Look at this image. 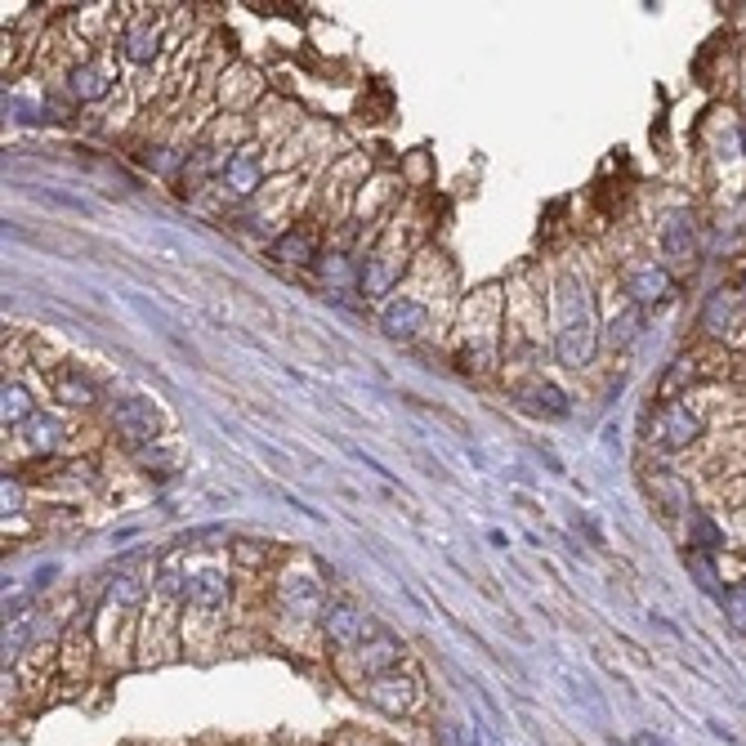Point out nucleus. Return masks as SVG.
Instances as JSON below:
<instances>
[{
	"mask_svg": "<svg viewBox=\"0 0 746 746\" xmlns=\"http://www.w3.org/2000/svg\"><path fill=\"white\" fill-rule=\"evenodd\" d=\"M559 313H563V327L554 336V358L563 367L581 371L590 358H595V313H590V295L577 277H563L559 282Z\"/></svg>",
	"mask_w": 746,
	"mask_h": 746,
	"instance_id": "nucleus-1",
	"label": "nucleus"
},
{
	"mask_svg": "<svg viewBox=\"0 0 746 746\" xmlns=\"http://www.w3.org/2000/svg\"><path fill=\"white\" fill-rule=\"evenodd\" d=\"M318 621H322V635H327L331 644H340V648H362L367 639L380 635L376 617H371L367 608H358V604H327Z\"/></svg>",
	"mask_w": 746,
	"mask_h": 746,
	"instance_id": "nucleus-2",
	"label": "nucleus"
},
{
	"mask_svg": "<svg viewBox=\"0 0 746 746\" xmlns=\"http://www.w3.org/2000/svg\"><path fill=\"white\" fill-rule=\"evenodd\" d=\"M702 438V416L688 411L684 403H666L653 420V447L657 452H684Z\"/></svg>",
	"mask_w": 746,
	"mask_h": 746,
	"instance_id": "nucleus-3",
	"label": "nucleus"
},
{
	"mask_svg": "<svg viewBox=\"0 0 746 746\" xmlns=\"http://www.w3.org/2000/svg\"><path fill=\"white\" fill-rule=\"evenodd\" d=\"M112 425H117V434L126 438L130 447H157V407L148 403V398H126V403H117L112 411Z\"/></svg>",
	"mask_w": 746,
	"mask_h": 746,
	"instance_id": "nucleus-4",
	"label": "nucleus"
},
{
	"mask_svg": "<svg viewBox=\"0 0 746 746\" xmlns=\"http://www.w3.org/2000/svg\"><path fill=\"white\" fill-rule=\"evenodd\" d=\"M425 318H429L425 304L411 300V295H398V300H389L385 309H380V331H385L389 340H416L420 331H425Z\"/></svg>",
	"mask_w": 746,
	"mask_h": 746,
	"instance_id": "nucleus-5",
	"label": "nucleus"
},
{
	"mask_svg": "<svg viewBox=\"0 0 746 746\" xmlns=\"http://www.w3.org/2000/svg\"><path fill=\"white\" fill-rule=\"evenodd\" d=\"M367 702L376 706V711H385V715H407L411 706H416V684H411L407 675H398V671L376 675L367 684Z\"/></svg>",
	"mask_w": 746,
	"mask_h": 746,
	"instance_id": "nucleus-6",
	"label": "nucleus"
},
{
	"mask_svg": "<svg viewBox=\"0 0 746 746\" xmlns=\"http://www.w3.org/2000/svg\"><path fill=\"white\" fill-rule=\"evenodd\" d=\"M224 184L233 197H255L264 184V157L255 148H237L233 157L224 161Z\"/></svg>",
	"mask_w": 746,
	"mask_h": 746,
	"instance_id": "nucleus-7",
	"label": "nucleus"
},
{
	"mask_svg": "<svg viewBox=\"0 0 746 746\" xmlns=\"http://www.w3.org/2000/svg\"><path fill=\"white\" fill-rule=\"evenodd\" d=\"M662 251L671 264H693L697 233H693V215H688V210H671V215L662 219Z\"/></svg>",
	"mask_w": 746,
	"mask_h": 746,
	"instance_id": "nucleus-8",
	"label": "nucleus"
},
{
	"mask_svg": "<svg viewBox=\"0 0 746 746\" xmlns=\"http://www.w3.org/2000/svg\"><path fill=\"white\" fill-rule=\"evenodd\" d=\"M403 653H407V644L398 635H389V630H380L376 639H367V644L358 648V666L367 671L371 679L376 675H389L398 662H403Z\"/></svg>",
	"mask_w": 746,
	"mask_h": 746,
	"instance_id": "nucleus-9",
	"label": "nucleus"
},
{
	"mask_svg": "<svg viewBox=\"0 0 746 746\" xmlns=\"http://www.w3.org/2000/svg\"><path fill=\"white\" fill-rule=\"evenodd\" d=\"M188 604L197 612H219L228 604V577L219 568H197L193 581H188Z\"/></svg>",
	"mask_w": 746,
	"mask_h": 746,
	"instance_id": "nucleus-10",
	"label": "nucleus"
},
{
	"mask_svg": "<svg viewBox=\"0 0 746 746\" xmlns=\"http://www.w3.org/2000/svg\"><path fill=\"white\" fill-rule=\"evenodd\" d=\"M626 295L635 304H657V300H666V295H671V273L662 269V264H639L635 273L626 277Z\"/></svg>",
	"mask_w": 746,
	"mask_h": 746,
	"instance_id": "nucleus-11",
	"label": "nucleus"
},
{
	"mask_svg": "<svg viewBox=\"0 0 746 746\" xmlns=\"http://www.w3.org/2000/svg\"><path fill=\"white\" fill-rule=\"evenodd\" d=\"M277 599H282L286 608H295V612H318L322 617V590H318V581L313 577H304V572H286L282 581H277Z\"/></svg>",
	"mask_w": 746,
	"mask_h": 746,
	"instance_id": "nucleus-12",
	"label": "nucleus"
},
{
	"mask_svg": "<svg viewBox=\"0 0 746 746\" xmlns=\"http://www.w3.org/2000/svg\"><path fill=\"white\" fill-rule=\"evenodd\" d=\"M269 255L277 264H313L318 260V237H313L309 228H291V233H282L269 246Z\"/></svg>",
	"mask_w": 746,
	"mask_h": 746,
	"instance_id": "nucleus-13",
	"label": "nucleus"
},
{
	"mask_svg": "<svg viewBox=\"0 0 746 746\" xmlns=\"http://www.w3.org/2000/svg\"><path fill=\"white\" fill-rule=\"evenodd\" d=\"M68 90L76 103H99V99H108L112 81L99 63H81V68H72V76H68Z\"/></svg>",
	"mask_w": 746,
	"mask_h": 746,
	"instance_id": "nucleus-14",
	"label": "nucleus"
},
{
	"mask_svg": "<svg viewBox=\"0 0 746 746\" xmlns=\"http://www.w3.org/2000/svg\"><path fill=\"white\" fill-rule=\"evenodd\" d=\"M54 394H59V403H68V407H90L94 398H99V385H94V376H85L81 367H68L59 376V385H54Z\"/></svg>",
	"mask_w": 746,
	"mask_h": 746,
	"instance_id": "nucleus-15",
	"label": "nucleus"
},
{
	"mask_svg": "<svg viewBox=\"0 0 746 746\" xmlns=\"http://www.w3.org/2000/svg\"><path fill=\"white\" fill-rule=\"evenodd\" d=\"M519 403L532 411V416H568V394L559 385H528L519 389Z\"/></svg>",
	"mask_w": 746,
	"mask_h": 746,
	"instance_id": "nucleus-16",
	"label": "nucleus"
},
{
	"mask_svg": "<svg viewBox=\"0 0 746 746\" xmlns=\"http://www.w3.org/2000/svg\"><path fill=\"white\" fill-rule=\"evenodd\" d=\"M157 45H161V36H157L152 23H135V27H126V36H121V54H126L130 63H152L157 59Z\"/></svg>",
	"mask_w": 746,
	"mask_h": 746,
	"instance_id": "nucleus-17",
	"label": "nucleus"
},
{
	"mask_svg": "<svg viewBox=\"0 0 746 746\" xmlns=\"http://www.w3.org/2000/svg\"><path fill=\"white\" fill-rule=\"evenodd\" d=\"M23 438H27V447H32V452H45V456H50L54 447L63 443L59 416H45V411H36V416L23 425Z\"/></svg>",
	"mask_w": 746,
	"mask_h": 746,
	"instance_id": "nucleus-18",
	"label": "nucleus"
},
{
	"mask_svg": "<svg viewBox=\"0 0 746 746\" xmlns=\"http://www.w3.org/2000/svg\"><path fill=\"white\" fill-rule=\"evenodd\" d=\"M0 416H5V425H27V420L36 416L32 394H27L23 385H5L0 389Z\"/></svg>",
	"mask_w": 746,
	"mask_h": 746,
	"instance_id": "nucleus-19",
	"label": "nucleus"
},
{
	"mask_svg": "<svg viewBox=\"0 0 746 746\" xmlns=\"http://www.w3.org/2000/svg\"><path fill=\"white\" fill-rule=\"evenodd\" d=\"M108 604L117 608H139L143 604V581L135 572H117V577L108 581Z\"/></svg>",
	"mask_w": 746,
	"mask_h": 746,
	"instance_id": "nucleus-20",
	"label": "nucleus"
},
{
	"mask_svg": "<svg viewBox=\"0 0 746 746\" xmlns=\"http://www.w3.org/2000/svg\"><path fill=\"white\" fill-rule=\"evenodd\" d=\"M188 581H193V572L179 568V554H166V559L157 563V586H161V595H188Z\"/></svg>",
	"mask_w": 746,
	"mask_h": 746,
	"instance_id": "nucleus-21",
	"label": "nucleus"
},
{
	"mask_svg": "<svg viewBox=\"0 0 746 746\" xmlns=\"http://www.w3.org/2000/svg\"><path fill=\"white\" fill-rule=\"evenodd\" d=\"M684 559H688V568H693L697 586H702V590H706V595H715V599H720V595H724V590H720V577H715V563H711V559H706V554H697V550H688V554H684Z\"/></svg>",
	"mask_w": 746,
	"mask_h": 746,
	"instance_id": "nucleus-22",
	"label": "nucleus"
},
{
	"mask_svg": "<svg viewBox=\"0 0 746 746\" xmlns=\"http://www.w3.org/2000/svg\"><path fill=\"white\" fill-rule=\"evenodd\" d=\"M27 639H32V617H18L14 626H5V662H14V657H23Z\"/></svg>",
	"mask_w": 746,
	"mask_h": 746,
	"instance_id": "nucleus-23",
	"label": "nucleus"
},
{
	"mask_svg": "<svg viewBox=\"0 0 746 746\" xmlns=\"http://www.w3.org/2000/svg\"><path fill=\"white\" fill-rule=\"evenodd\" d=\"M720 604H724V612H729L733 626H738L742 635H746V586H729V590L720 595Z\"/></svg>",
	"mask_w": 746,
	"mask_h": 746,
	"instance_id": "nucleus-24",
	"label": "nucleus"
},
{
	"mask_svg": "<svg viewBox=\"0 0 746 746\" xmlns=\"http://www.w3.org/2000/svg\"><path fill=\"white\" fill-rule=\"evenodd\" d=\"M639 327H644V313H639V309H630V313H621V318L617 322H612V344H630V340H635L639 336Z\"/></svg>",
	"mask_w": 746,
	"mask_h": 746,
	"instance_id": "nucleus-25",
	"label": "nucleus"
},
{
	"mask_svg": "<svg viewBox=\"0 0 746 746\" xmlns=\"http://www.w3.org/2000/svg\"><path fill=\"white\" fill-rule=\"evenodd\" d=\"M322 282H327V286H349V282H353V264L344 260V255H331V260H322Z\"/></svg>",
	"mask_w": 746,
	"mask_h": 746,
	"instance_id": "nucleus-26",
	"label": "nucleus"
},
{
	"mask_svg": "<svg viewBox=\"0 0 746 746\" xmlns=\"http://www.w3.org/2000/svg\"><path fill=\"white\" fill-rule=\"evenodd\" d=\"M693 537H697V545H702V550H720V545H724V532L715 528L706 514H693Z\"/></svg>",
	"mask_w": 746,
	"mask_h": 746,
	"instance_id": "nucleus-27",
	"label": "nucleus"
},
{
	"mask_svg": "<svg viewBox=\"0 0 746 746\" xmlns=\"http://www.w3.org/2000/svg\"><path fill=\"white\" fill-rule=\"evenodd\" d=\"M0 505H5V519L9 514H23V483H18V478L5 474V483H0Z\"/></svg>",
	"mask_w": 746,
	"mask_h": 746,
	"instance_id": "nucleus-28",
	"label": "nucleus"
},
{
	"mask_svg": "<svg viewBox=\"0 0 746 746\" xmlns=\"http://www.w3.org/2000/svg\"><path fill=\"white\" fill-rule=\"evenodd\" d=\"M139 461L148 465V470H157L161 478H166L170 470H175V456H170V452H157V447H143V452H139Z\"/></svg>",
	"mask_w": 746,
	"mask_h": 746,
	"instance_id": "nucleus-29",
	"label": "nucleus"
},
{
	"mask_svg": "<svg viewBox=\"0 0 746 746\" xmlns=\"http://www.w3.org/2000/svg\"><path fill=\"white\" fill-rule=\"evenodd\" d=\"M41 117H45V121H68V117H72V103H63V99H54V94H45Z\"/></svg>",
	"mask_w": 746,
	"mask_h": 746,
	"instance_id": "nucleus-30",
	"label": "nucleus"
},
{
	"mask_svg": "<svg viewBox=\"0 0 746 746\" xmlns=\"http://www.w3.org/2000/svg\"><path fill=\"white\" fill-rule=\"evenodd\" d=\"M237 559H242V563H264V545H255V541H237Z\"/></svg>",
	"mask_w": 746,
	"mask_h": 746,
	"instance_id": "nucleus-31",
	"label": "nucleus"
},
{
	"mask_svg": "<svg viewBox=\"0 0 746 746\" xmlns=\"http://www.w3.org/2000/svg\"><path fill=\"white\" fill-rule=\"evenodd\" d=\"M635 746H662V742H657V738H648V733H639Z\"/></svg>",
	"mask_w": 746,
	"mask_h": 746,
	"instance_id": "nucleus-32",
	"label": "nucleus"
},
{
	"mask_svg": "<svg viewBox=\"0 0 746 746\" xmlns=\"http://www.w3.org/2000/svg\"><path fill=\"white\" fill-rule=\"evenodd\" d=\"M738 295H742V304H746V277H742V286H738Z\"/></svg>",
	"mask_w": 746,
	"mask_h": 746,
	"instance_id": "nucleus-33",
	"label": "nucleus"
}]
</instances>
